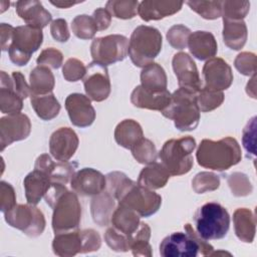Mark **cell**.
Returning a JSON list of instances; mask_svg holds the SVG:
<instances>
[{
    "instance_id": "1f68e13d",
    "label": "cell",
    "mask_w": 257,
    "mask_h": 257,
    "mask_svg": "<svg viewBox=\"0 0 257 257\" xmlns=\"http://www.w3.org/2000/svg\"><path fill=\"white\" fill-rule=\"evenodd\" d=\"M223 41L230 49L240 50L246 43L248 31L243 20L223 19Z\"/></svg>"
},
{
    "instance_id": "680465c9",
    "label": "cell",
    "mask_w": 257,
    "mask_h": 257,
    "mask_svg": "<svg viewBox=\"0 0 257 257\" xmlns=\"http://www.w3.org/2000/svg\"><path fill=\"white\" fill-rule=\"evenodd\" d=\"M82 1H63V0H57V1H50V3L58 8H69L73 5H76L78 3H81Z\"/></svg>"
},
{
    "instance_id": "9c48e42d",
    "label": "cell",
    "mask_w": 257,
    "mask_h": 257,
    "mask_svg": "<svg viewBox=\"0 0 257 257\" xmlns=\"http://www.w3.org/2000/svg\"><path fill=\"white\" fill-rule=\"evenodd\" d=\"M50 207L53 209L51 225L55 234L78 228L81 220V206L75 192L66 190Z\"/></svg>"
},
{
    "instance_id": "b9f144b4",
    "label": "cell",
    "mask_w": 257,
    "mask_h": 257,
    "mask_svg": "<svg viewBox=\"0 0 257 257\" xmlns=\"http://www.w3.org/2000/svg\"><path fill=\"white\" fill-rule=\"evenodd\" d=\"M220 187V178L212 172H200L192 180V188L197 194L215 191Z\"/></svg>"
},
{
    "instance_id": "11a10c76",
    "label": "cell",
    "mask_w": 257,
    "mask_h": 257,
    "mask_svg": "<svg viewBox=\"0 0 257 257\" xmlns=\"http://www.w3.org/2000/svg\"><path fill=\"white\" fill-rule=\"evenodd\" d=\"M92 17L94 18V20L96 22L98 30L102 31V30H105V29H107L109 27L112 16L107 11V9L99 7V8H97V9H95L93 11Z\"/></svg>"
},
{
    "instance_id": "3957f363",
    "label": "cell",
    "mask_w": 257,
    "mask_h": 257,
    "mask_svg": "<svg viewBox=\"0 0 257 257\" xmlns=\"http://www.w3.org/2000/svg\"><path fill=\"white\" fill-rule=\"evenodd\" d=\"M185 233L174 232L165 237L160 244L163 257H196L198 254L212 256L213 246L201 238L191 224L184 225Z\"/></svg>"
},
{
    "instance_id": "30bf717a",
    "label": "cell",
    "mask_w": 257,
    "mask_h": 257,
    "mask_svg": "<svg viewBox=\"0 0 257 257\" xmlns=\"http://www.w3.org/2000/svg\"><path fill=\"white\" fill-rule=\"evenodd\" d=\"M43 42L41 29L29 25H21L14 28L12 41L8 49L10 60L18 65H26L32 53L37 51Z\"/></svg>"
},
{
    "instance_id": "4dcf8cb0",
    "label": "cell",
    "mask_w": 257,
    "mask_h": 257,
    "mask_svg": "<svg viewBox=\"0 0 257 257\" xmlns=\"http://www.w3.org/2000/svg\"><path fill=\"white\" fill-rule=\"evenodd\" d=\"M170 176L169 172L161 163L154 162L147 165L141 171L137 183L142 187L154 191L164 188L167 185Z\"/></svg>"
},
{
    "instance_id": "9a60e30c",
    "label": "cell",
    "mask_w": 257,
    "mask_h": 257,
    "mask_svg": "<svg viewBox=\"0 0 257 257\" xmlns=\"http://www.w3.org/2000/svg\"><path fill=\"white\" fill-rule=\"evenodd\" d=\"M173 69L178 79L179 87L197 93L202 88V81L193 58L186 52H178L174 55Z\"/></svg>"
},
{
    "instance_id": "6f0895ef",
    "label": "cell",
    "mask_w": 257,
    "mask_h": 257,
    "mask_svg": "<svg viewBox=\"0 0 257 257\" xmlns=\"http://www.w3.org/2000/svg\"><path fill=\"white\" fill-rule=\"evenodd\" d=\"M256 74L252 75L246 85V92L252 98H256Z\"/></svg>"
},
{
    "instance_id": "836d02e7",
    "label": "cell",
    "mask_w": 257,
    "mask_h": 257,
    "mask_svg": "<svg viewBox=\"0 0 257 257\" xmlns=\"http://www.w3.org/2000/svg\"><path fill=\"white\" fill-rule=\"evenodd\" d=\"M30 102L37 116L43 120H51L56 117L61 107L52 92L46 94H31Z\"/></svg>"
},
{
    "instance_id": "8992f818",
    "label": "cell",
    "mask_w": 257,
    "mask_h": 257,
    "mask_svg": "<svg viewBox=\"0 0 257 257\" xmlns=\"http://www.w3.org/2000/svg\"><path fill=\"white\" fill-rule=\"evenodd\" d=\"M163 37L161 32L148 25L138 26L128 40V56L137 67H145L154 62L162 50Z\"/></svg>"
},
{
    "instance_id": "ffe728a7",
    "label": "cell",
    "mask_w": 257,
    "mask_h": 257,
    "mask_svg": "<svg viewBox=\"0 0 257 257\" xmlns=\"http://www.w3.org/2000/svg\"><path fill=\"white\" fill-rule=\"evenodd\" d=\"M76 167L77 163L75 162H54L47 154L40 155L36 159L34 165V169L47 174L52 183H61L64 185L70 182Z\"/></svg>"
},
{
    "instance_id": "d6a6232c",
    "label": "cell",
    "mask_w": 257,
    "mask_h": 257,
    "mask_svg": "<svg viewBox=\"0 0 257 257\" xmlns=\"http://www.w3.org/2000/svg\"><path fill=\"white\" fill-rule=\"evenodd\" d=\"M168 78L165 69L157 62H152L143 67L141 72V85L144 89L159 92L167 89Z\"/></svg>"
},
{
    "instance_id": "f546056e",
    "label": "cell",
    "mask_w": 257,
    "mask_h": 257,
    "mask_svg": "<svg viewBox=\"0 0 257 257\" xmlns=\"http://www.w3.org/2000/svg\"><path fill=\"white\" fill-rule=\"evenodd\" d=\"M144 138L141 124L131 118L121 120L114 130V140L116 144L124 149L131 150Z\"/></svg>"
},
{
    "instance_id": "c3c4849f",
    "label": "cell",
    "mask_w": 257,
    "mask_h": 257,
    "mask_svg": "<svg viewBox=\"0 0 257 257\" xmlns=\"http://www.w3.org/2000/svg\"><path fill=\"white\" fill-rule=\"evenodd\" d=\"M103 238L107 246L115 252H126L130 250L128 237L119 233L112 227L106 229Z\"/></svg>"
},
{
    "instance_id": "ac0fdd59",
    "label": "cell",
    "mask_w": 257,
    "mask_h": 257,
    "mask_svg": "<svg viewBox=\"0 0 257 257\" xmlns=\"http://www.w3.org/2000/svg\"><path fill=\"white\" fill-rule=\"evenodd\" d=\"M65 109L71 123L78 127H87L95 119V110L88 96L82 93H70L65 99Z\"/></svg>"
},
{
    "instance_id": "7dc6e473",
    "label": "cell",
    "mask_w": 257,
    "mask_h": 257,
    "mask_svg": "<svg viewBox=\"0 0 257 257\" xmlns=\"http://www.w3.org/2000/svg\"><path fill=\"white\" fill-rule=\"evenodd\" d=\"M234 66L243 75L252 76L256 74L257 59L255 53L248 51L239 53L234 60Z\"/></svg>"
},
{
    "instance_id": "603a6c76",
    "label": "cell",
    "mask_w": 257,
    "mask_h": 257,
    "mask_svg": "<svg viewBox=\"0 0 257 257\" xmlns=\"http://www.w3.org/2000/svg\"><path fill=\"white\" fill-rule=\"evenodd\" d=\"M183 4L182 1L145 0L139 4L138 14L145 21L160 20L179 12Z\"/></svg>"
},
{
    "instance_id": "7bdbcfd3",
    "label": "cell",
    "mask_w": 257,
    "mask_h": 257,
    "mask_svg": "<svg viewBox=\"0 0 257 257\" xmlns=\"http://www.w3.org/2000/svg\"><path fill=\"white\" fill-rule=\"evenodd\" d=\"M250 10L249 1H222V17L228 20H243Z\"/></svg>"
},
{
    "instance_id": "e0dca14e",
    "label": "cell",
    "mask_w": 257,
    "mask_h": 257,
    "mask_svg": "<svg viewBox=\"0 0 257 257\" xmlns=\"http://www.w3.org/2000/svg\"><path fill=\"white\" fill-rule=\"evenodd\" d=\"M70 187L80 196H95L105 190L106 178L95 169L83 168L74 172Z\"/></svg>"
},
{
    "instance_id": "f907efd6",
    "label": "cell",
    "mask_w": 257,
    "mask_h": 257,
    "mask_svg": "<svg viewBox=\"0 0 257 257\" xmlns=\"http://www.w3.org/2000/svg\"><path fill=\"white\" fill-rule=\"evenodd\" d=\"M242 144L248 154L256 156V116H253L243 128Z\"/></svg>"
},
{
    "instance_id": "44dd1931",
    "label": "cell",
    "mask_w": 257,
    "mask_h": 257,
    "mask_svg": "<svg viewBox=\"0 0 257 257\" xmlns=\"http://www.w3.org/2000/svg\"><path fill=\"white\" fill-rule=\"evenodd\" d=\"M16 13L26 25L42 29L48 25L52 16L37 0H20L15 4Z\"/></svg>"
},
{
    "instance_id": "4fadbf2b",
    "label": "cell",
    "mask_w": 257,
    "mask_h": 257,
    "mask_svg": "<svg viewBox=\"0 0 257 257\" xmlns=\"http://www.w3.org/2000/svg\"><path fill=\"white\" fill-rule=\"evenodd\" d=\"M82 79L86 96L90 100L99 102L109 96L111 85L106 66L91 61L86 66V72Z\"/></svg>"
},
{
    "instance_id": "e575fe53",
    "label": "cell",
    "mask_w": 257,
    "mask_h": 257,
    "mask_svg": "<svg viewBox=\"0 0 257 257\" xmlns=\"http://www.w3.org/2000/svg\"><path fill=\"white\" fill-rule=\"evenodd\" d=\"M31 94H46L52 92L55 85V78L49 67L37 65L29 75Z\"/></svg>"
},
{
    "instance_id": "9f6ffc18",
    "label": "cell",
    "mask_w": 257,
    "mask_h": 257,
    "mask_svg": "<svg viewBox=\"0 0 257 257\" xmlns=\"http://www.w3.org/2000/svg\"><path fill=\"white\" fill-rule=\"evenodd\" d=\"M14 28L12 25L7 23H1L0 24V34H1V49L2 51H6L9 49L12 36L14 32Z\"/></svg>"
},
{
    "instance_id": "4316f807",
    "label": "cell",
    "mask_w": 257,
    "mask_h": 257,
    "mask_svg": "<svg viewBox=\"0 0 257 257\" xmlns=\"http://www.w3.org/2000/svg\"><path fill=\"white\" fill-rule=\"evenodd\" d=\"M140 215L133 209L118 204L110 217L111 227L130 237L140 226Z\"/></svg>"
},
{
    "instance_id": "8d00e7d4",
    "label": "cell",
    "mask_w": 257,
    "mask_h": 257,
    "mask_svg": "<svg viewBox=\"0 0 257 257\" xmlns=\"http://www.w3.org/2000/svg\"><path fill=\"white\" fill-rule=\"evenodd\" d=\"M72 33L79 39H91L98 31L96 22L92 16L80 14L71 21Z\"/></svg>"
},
{
    "instance_id": "2e32d148",
    "label": "cell",
    "mask_w": 257,
    "mask_h": 257,
    "mask_svg": "<svg viewBox=\"0 0 257 257\" xmlns=\"http://www.w3.org/2000/svg\"><path fill=\"white\" fill-rule=\"evenodd\" d=\"M202 72L205 81L204 87L211 90L223 91L229 88L233 82V72L230 65L220 57L208 59Z\"/></svg>"
},
{
    "instance_id": "83f0119b",
    "label": "cell",
    "mask_w": 257,
    "mask_h": 257,
    "mask_svg": "<svg viewBox=\"0 0 257 257\" xmlns=\"http://www.w3.org/2000/svg\"><path fill=\"white\" fill-rule=\"evenodd\" d=\"M234 231L239 240L252 243L256 233V219L253 212L247 208H238L233 213Z\"/></svg>"
},
{
    "instance_id": "52a82bcc",
    "label": "cell",
    "mask_w": 257,
    "mask_h": 257,
    "mask_svg": "<svg viewBox=\"0 0 257 257\" xmlns=\"http://www.w3.org/2000/svg\"><path fill=\"white\" fill-rule=\"evenodd\" d=\"M194 221L196 232L206 241L224 238L230 228L228 211L216 202H209L198 208Z\"/></svg>"
},
{
    "instance_id": "5b68a950",
    "label": "cell",
    "mask_w": 257,
    "mask_h": 257,
    "mask_svg": "<svg viewBox=\"0 0 257 257\" xmlns=\"http://www.w3.org/2000/svg\"><path fill=\"white\" fill-rule=\"evenodd\" d=\"M195 149L196 141L191 136L171 139L163 145L158 156L171 176H182L189 173L194 165L192 154Z\"/></svg>"
},
{
    "instance_id": "60d3db41",
    "label": "cell",
    "mask_w": 257,
    "mask_h": 257,
    "mask_svg": "<svg viewBox=\"0 0 257 257\" xmlns=\"http://www.w3.org/2000/svg\"><path fill=\"white\" fill-rule=\"evenodd\" d=\"M186 4L204 19L214 20L222 17V1H187Z\"/></svg>"
},
{
    "instance_id": "681fc988",
    "label": "cell",
    "mask_w": 257,
    "mask_h": 257,
    "mask_svg": "<svg viewBox=\"0 0 257 257\" xmlns=\"http://www.w3.org/2000/svg\"><path fill=\"white\" fill-rule=\"evenodd\" d=\"M36 62L38 65H44L49 68L57 69L62 65L63 55L58 49L54 47H48L40 52Z\"/></svg>"
},
{
    "instance_id": "f1b7e54d",
    "label": "cell",
    "mask_w": 257,
    "mask_h": 257,
    "mask_svg": "<svg viewBox=\"0 0 257 257\" xmlns=\"http://www.w3.org/2000/svg\"><path fill=\"white\" fill-rule=\"evenodd\" d=\"M114 209V198L106 190L91 199L90 212L93 222L101 227L110 223V217Z\"/></svg>"
},
{
    "instance_id": "d4e9b609",
    "label": "cell",
    "mask_w": 257,
    "mask_h": 257,
    "mask_svg": "<svg viewBox=\"0 0 257 257\" xmlns=\"http://www.w3.org/2000/svg\"><path fill=\"white\" fill-rule=\"evenodd\" d=\"M51 184L52 182L49 176L44 172L37 169L30 172L23 181L27 203L37 205L46 195Z\"/></svg>"
},
{
    "instance_id": "6da1fadb",
    "label": "cell",
    "mask_w": 257,
    "mask_h": 257,
    "mask_svg": "<svg viewBox=\"0 0 257 257\" xmlns=\"http://www.w3.org/2000/svg\"><path fill=\"white\" fill-rule=\"evenodd\" d=\"M105 190L118 204L136 211L140 217H150L158 212L162 197L153 190L142 187L121 172H111L106 176Z\"/></svg>"
},
{
    "instance_id": "db71d44e",
    "label": "cell",
    "mask_w": 257,
    "mask_h": 257,
    "mask_svg": "<svg viewBox=\"0 0 257 257\" xmlns=\"http://www.w3.org/2000/svg\"><path fill=\"white\" fill-rule=\"evenodd\" d=\"M11 77L13 80L14 89L22 99H25L31 95L30 85L26 82L24 75L20 71H13Z\"/></svg>"
},
{
    "instance_id": "d590c367",
    "label": "cell",
    "mask_w": 257,
    "mask_h": 257,
    "mask_svg": "<svg viewBox=\"0 0 257 257\" xmlns=\"http://www.w3.org/2000/svg\"><path fill=\"white\" fill-rule=\"evenodd\" d=\"M150 238V226L144 222H141L139 228L128 237V249L132 251L134 256H153Z\"/></svg>"
},
{
    "instance_id": "f35d334b",
    "label": "cell",
    "mask_w": 257,
    "mask_h": 257,
    "mask_svg": "<svg viewBox=\"0 0 257 257\" xmlns=\"http://www.w3.org/2000/svg\"><path fill=\"white\" fill-rule=\"evenodd\" d=\"M223 91L211 90L206 87H202L197 92V103L200 111L208 112L219 107L224 101Z\"/></svg>"
},
{
    "instance_id": "484cf974",
    "label": "cell",
    "mask_w": 257,
    "mask_h": 257,
    "mask_svg": "<svg viewBox=\"0 0 257 257\" xmlns=\"http://www.w3.org/2000/svg\"><path fill=\"white\" fill-rule=\"evenodd\" d=\"M23 107V99L14 89L12 77L5 71L0 76V109L2 113H19Z\"/></svg>"
},
{
    "instance_id": "8fae6325",
    "label": "cell",
    "mask_w": 257,
    "mask_h": 257,
    "mask_svg": "<svg viewBox=\"0 0 257 257\" xmlns=\"http://www.w3.org/2000/svg\"><path fill=\"white\" fill-rule=\"evenodd\" d=\"M4 218L8 225L32 238L40 236L46 225L40 209L29 203L16 204L11 210L4 213Z\"/></svg>"
},
{
    "instance_id": "5bb4252c",
    "label": "cell",
    "mask_w": 257,
    "mask_h": 257,
    "mask_svg": "<svg viewBox=\"0 0 257 257\" xmlns=\"http://www.w3.org/2000/svg\"><path fill=\"white\" fill-rule=\"evenodd\" d=\"M31 133V122L24 113H15L0 118V150L14 142L25 140Z\"/></svg>"
},
{
    "instance_id": "f5cc1de1",
    "label": "cell",
    "mask_w": 257,
    "mask_h": 257,
    "mask_svg": "<svg viewBox=\"0 0 257 257\" xmlns=\"http://www.w3.org/2000/svg\"><path fill=\"white\" fill-rule=\"evenodd\" d=\"M50 33L56 41L66 42L70 37V33L68 30L66 20H64L62 18L53 20L50 24Z\"/></svg>"
},
{
    "instance_id": "7402d4cb",
    "label": "cell",
    "mask_w": 257,
    "mask_h": 257,
    "mask_svg": "<svg viewBox=\"0 0 257 257\" xmlns=\"http://www.w3.org/2000/svg\"><path fill=\"white\" fill-rule=\"evenodd\" d=\"M171 95L172 93L168 89L152 92L144 89L142 85H138L131 94V102L136 107L163 111L169 105Z\"/></svg>"
},
{
    "instance_id": "f6af8a7d",
    "label": "cell",
    "mask_w": 257,
    "mask_h": 257,
    "mask_svg": "<svg viewBox=\"0 0 257 257\" xmlns=\"http://www.w3.org/2000/svg\"><path fill=\"white\" fill-rule=\"evenodd\" d=\"M191 33V30L187 26L183 24H176L168 30L166 36L172 47L182 50L188 46V39Z\"/></svg>"
},
{
    "instance_id": "277c9868",
    "label": "cell",
    "mask_w": 257,
    "mask_h": 257,
    "mask_svg": "<svg viewBox=\"0 0 257 257\" xmlns=\"http://www.w3.org/2000/svg\"><path fill=\"white\" fill-rule=\"evenodd\" d=\"M161 112L165 117L174 120L179 131L195 130L200 121L197 93L179 87L172 93L169 105Z\"/></svg>"
},
{
    "instance_id": "ee69618b",
    "label": "cell",
    "mask_w": 257,
    "mask_h": 257,
    "mask_svg": "<svg viewBox=\"0 0 257 257\" xmlns=\"http://www.w3.org/2000/svg\"><path fill=\"white\" fill-rule=\"evenodd\" d=\"M227 182L232 194L236 197H245L252 193V184L247 175L243 173H232L228 176Z\"/></svg>"
},
{
    "instance_id": "74e56055",
    "label": "cell",
    "mask_w": 257,
    "mask_h": 257,
    "mask_svg": "<svg viewBox=\"0 0 257 257\" xmlns=\"http://www.w3.org/2000/svg\"><path fill=\"white\" fill-rule=\"evenodd\" d=\"M139 4L135 0H110L106 2L105 9L115 18L132 19L138 13Z\"/></svg>"
},
{
    "instance_id": "ab89813d",
    "label": "cell",
    "mask_w": 257,
    "mask_h": 257,
    "mask_svg": "<svg viewBox=\"0 0 257 257\" xmlns=\"http://www.w3.org/2000/svg\"><path fill=\"white\" fill-rule=\"evenodd\" d=\"M133 157L136 161L143 165H150L156 162L158 157V152L155 144L146 138H143L137 145H135L132 149Z\"/></svg>"
},
{
    "instance_id": "bcb514c9",
    "label": "cell",
    "mask_w": 257,
    "mask_h": 257,
    "mask_svg": "<svg viewBox=\"0 0 257 257\" xmlns=\"http://www.w3.org/2000/svg\"><path fill=\"white\" fill-rule=\"evenodd\" d=\"M86 72V66L77 58H68L62 66V75L65 80L75 82L82 79Z\"/></svg>"
},
{
    "instance_id": "ba28073f",
    "label": "cell",
    "mask_w": 257,
    "mask_h": 257,
    "mask_svg": "<svg viewBox=\"0 0 257 257\" xmlns=\"http://www.w3.org/2000/svg\"><path fill=\"white\" fill-rule=\"evenodd\" d=\"M100 246V236L93 229H75L57 233L52 240L53 253L60 257H70L78 253L94 252Z\"/></svg>"
},
{
    "instance_id": "7a4b0ae2",
    "label": "cell",
    "mask_w": 257,
    "mask_h": 257,
    "mask_svg": "<svg viewBox=\"0 0 257 257\" xmlns=\"http://www.w3.org/2000/svg\"><path fill=\"white\" fill-rule=\"evenodd\" d=\"M196 159L205 169L223 172L241 161L242 152L238 142L232 137L219 141L204 139L197 149Z\"/></svg>"
},
{
    "instance_id": "cb8c5ba5",
    "label": "cell",
    "mask_w": 257,
    "mask_h": 257,
    "mask_svg": "<svg viewBox=\"0 0 257 257\" xmlns=\"http://www.w3.org/2000/svg\"><path fill=\"white\" fill-rule=\"evenodd\" d=\"M188 47L191 54L199 60L213 58L218 51L215 36L209 31L198 30L192 32L188 39Z\"/></svg>"
},
{
    "instance_id": "d6986e66",
    "label": "cell",
    "mask_w": 257,
    "mask_h": 257,
    "mask_svg": "<svg viewBox=\"0 0 257 257\" xmlns=\"http://www.w3.org/2000/svg\"><path fill=\"white\" fill-rule=\"evenodd\" d=\"M79 145L76 133L67 126L54 131L49 139V152L60 162H68L75 154Z\"/></svg>"
},
{
    "instance_id": "816d5d0a",
    "label": "cell",
    "mask_w": 257,
    "mask_h": 257,
    "mask_svg": "<svg viewBox=\"0 0 257 257\" xmlns=\"http://www.w3.org/2000/svg\"><path fill=\"white\" fill-rule=\"evenodd\" d=\"M16 205V194L11 184L0 182V210L5 213Z\"/></svg>"
},
{
    "instance_id": "7c38bea8",
    "label": "cell",
    "mask_w": 257,
    "mask_h": 257,
    "mask_svg": "<svg viewBox=\"0 0 257 257\" xmlns=\"http://www.w3.org/2000/svg\"><path fill=\"white\" fill-rule=\"evenodd\" d=\"M128 39L120 34L94 38L90 45L92 61L104 66L123 60L127 55Z\"/></svg>"
}]
</instances>
